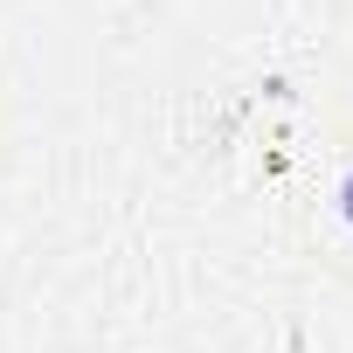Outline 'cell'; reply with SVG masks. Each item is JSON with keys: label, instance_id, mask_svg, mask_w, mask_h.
Listing matches in <instances>:
<instances>
[{"label": "cell", "instance_id": "cell-1", "mask_svg": "<svg viewBox=\"0 0 353 353\" xmlns=\"http://www.w3.org/2000/svg\"><path fill=\"white\" fill-rule=\"evenodd\" d=\"M332 201H339V222H353V166H346V181H339V194H332Z\"/></svg>", "mask_w": 353, "mask_h": 353}]
</instances>
